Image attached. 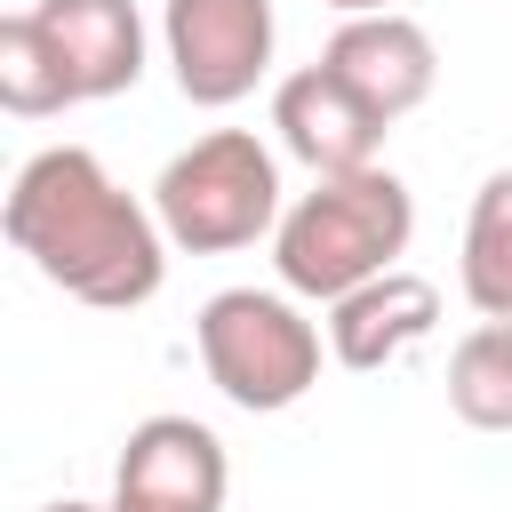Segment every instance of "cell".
<instances>
[{
	"label": "cell",
	"instance_id": "7a4b0ae2",
	"mask_svg": "<svg viewBox=\"0 0 512 512\" xmlns=\"http://www.w3.org/2000/svg\"><path fill=\"white\" fill-rule=\"evenodd\" d=\"M408 240H416V200L392 168L312 176V192H296L280 232H272V272L288 296L344 304L352 288L400 272Z\"/></svg>",
	"mask_w": 512,
	"mask_h": 512
},
{
	"label": "cell",
	"instance_id": "9a60e30c",
	"mask_svg": "<svg viewBox=\"0 0 512 512\" xmlns=\"http://www.w3.org/2000/svg\"><path fill=\"white\" fill-rule=\"evenodd\" d=\"M40 512H112V504H88V496H56V504H40Z\"/></svg>",
	"mask_w": 512,
	"mask_h": 512
},
{
	"label": "cell",
	"instance_id": "52a82bcc",
	"mask_svg": "<svg viewBox=\"0 0 512 512\" xmlns=\"http://www.w3.org/2000/svg\"><path fill=\"white\" fill-rule=\"evenodd\" d=\"M320 64L392 128V120H408L424 96H432V80H440V48H432V32L416 24V16H344L336 32H328V48H320Z\"/></svg>",
	"mask_w": 512,
	"mask_h": 512
},
{
	"label": "cell",
	"instance_id": "5bb4252c",
	"mask_svg": "<svg viewBox=\"0 0 512 512\" xmlns=\"http://www.w3.org/2000/svg\"><path fill=\"white\" fill-rule=\"evenodd\" d=\"M336 16H392V0H328Z\"/></svg>",
	"mask_w": 512,
	"mask_h": 512
},
{
	"label": "cell",
	"instance_id": "277c9868",
	"mask_svg": "<svg viewBox=\"0 0 512 512\" xmlns=\"http://www.w3.org/2000/svg\"><path fill=\"white\" fill-rule=\"evenodd\" d=\"M192 344L208 384L248 416H280L320 384V328L280 288H216L192 320Z\"/></svg>",
	"mask_w": 512,
	"mask_h": 512
},
{
	"label": "cell",
	"instance_id": "8fae6325",
	"mask_svg": "<svg viewBox=\"0 0 512 512\" xmlns=\"http://www.w3.org/2000/svg\"><path fill=\"white\" fill-rule=\"evenodd\" d=\"M464 304L480 320H512V168H496L480 192H472V216H464Z\"/></svg>",
	"mask_w": 512,
	"mask_h": 512
},
{
	"label": "cell",
	"instance_id": "6da1fadb",
	"mask_svg": "<svg viewBox=\"0 0 512 512\" xmlns=\"http://www.w3.org/2000/svg\"><path fill=\"white\" fill-rule=\"evenodd\" d=\"M8 248L32 256L48 288L96 312H136L168 280V232L144 200H128L88 144H48L8 184Z\"/></svg>",
	"mask_w": 512,
	"mask_h": 512
},
{
	"label": "cell",
	"instance_id": "4fadbf2b",
	"mask_svg": "<svg viewBox=\"0 0 512 512\" xmlns=\"http://www.w3.org/2000/svg\"><path fill=\"white\" fill-rule=\"evenodd\" d=\"M0 104L16 120H48V112H72V80L40 32L32 8H8L0 16Z\"/></svg>",
	"mask_w": 512,
	"mask_h": 512
},
{
	"label": "cell",
	"instance_id": "3957f363",
	"mask_svg": "<svg viewBox=\"0 0 512 512\" xmlns=\"http://www.w3.org/2000/svg\"><path fill=\"white\" fill-rule=\"evenodd\" d=\"M152 216H160L168 248H184V256L256 248V240L280 232V216H288L272 144H264L256 128H208V136H192V144L160 168Z\"/></svg>",
	"mask_w": 512,
	"mask_h": 512
},
{
	"label": "cell",
	"instance_id": "5b68a950",
	"mask_svg": "<svg viewBox=\"0 0 512 512\" xmlns=\"http://www.w3.org/2000/svg\"><path fill=\"white\" fill-rule=\"evenodd\" d=\"M272 0H168L160 8V48L176 72V96L200 112H224L240 96H256V80L272 72Z\"/></svg>",
	"mask_w": 512,
	"mask_h": 512
},
{
	"label": "cell",
	"instance_id": "7c38bea8",
	"mask_svg": "<svg viewBox=\"0 0 512 512\" xmlns=\"http://www.w3.org/2000/svg\"><path fill=\"white\" fill-rule=\"evenodd\" d=\"M448 408L472 432H512V320H480L448 352Z\"/></svg>",
	"mask_w": 512,
	"mask_h": 512
},
{
	"label": "cell",
	"instance_id": "30bf717a",
	"mask_svg": "<svg viewBox=\"0 0 512 512\" xmlns=\"http://www.w3.org/2000/svg\"><path fill=\"white\" fill-rule=\"evenodd\" d=\"M432 328H440V288L424 272H384V280L352 288L344 304H328V360L352 376H376L400 352H416Z\"/></svg>",
	"mask_w": 512,
	"mask_h": 512
},
{
	"label": "cell",
	"instance_id": "9c48e42d",
	"mask_svg": "<svg viewBox=\"0 0 512 512\" xmlns=\"http://www.w3.org/2000/svg\"><path fill=\"white\" fill-rule=\"evenodd\" d=\"M64 80H72V104H104V96H128L144 80V16L136 0H32Z\"/></svg>",
	"mask_w": 512,
	"mask_h": 512
},
{
	"label": "cell",
	"instance_id": "8992f818",
	"mask_svg": "<svg viewBox=\"0 0 512 512\" xmlns=\"http://www.w3.org/2000/svg\"><path fill=\"white\" fill-rule=\"evenodd\" d=\"M232 464L200 416H144L112 464V512H224Z\"/></svg>",
	"mask_w": 512,
	"mask_h": 512
},
{
	"label": "cell",
	"instance_id": "ba28073f",
	"mask_svg": "<svg viewBox=\"0 0 512 512\" xmlns=\"http://www.w3.org/2000/svg\"><path fill=\"white\" fill-rule=\"evenodd\" d=\"M272 128H280V152L304 160L312 176H360L376 168V144H384V120L328 64H304L272 88Z\"/></svg>",
	"mask_w": 512,
	"mask_h": 512
}]
</instances>
